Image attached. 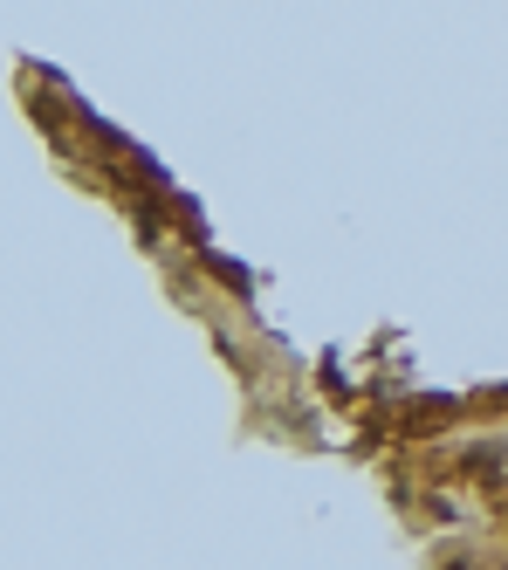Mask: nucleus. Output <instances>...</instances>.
<instances>
[{
  "label": "nucleus",
  "instance_id": "1",
  "mask_svg": "<svg viewBox=\"0 0 508 570\" xmlns=\"http://www.w3.org/2000/svg\"><path fill=\"white\" fill-rule=\"evenodd\" d=\"M206 262H214V268H221V282H227V289H234V296H247V289H254V282H247V268H241V262H227V255H206Z\"/></svg>",
  "mask_w": 508,
  "mask_h": 570
}]
</instances>
